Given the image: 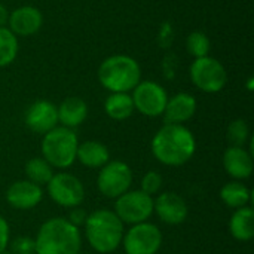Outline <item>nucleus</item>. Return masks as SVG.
I'll use <instances>...</instances> for the list:
<instances>
[{
    "mask_svg": "<svg viewBox=\"0 0 254 254\" xmlns=\"http://www.w3.org/2000/svg\"><path fill=\"white\" fill-rule=\"evenodd\" d=\"M196 150V141L185 125L165 124L152 140V153L164 165L180 167L186 164Z\"/></svg>",
    "mask_w": 254,
    "mask_h": 254,
    "instance_id": "f257e3e1",
    "label": "nucleus"
},
{
    "mask_svg": "<svg viewBox=\"0 0 254 254\" xmlns=\"http://www.w3.org/2000/svg\"><path fill=\"white\" fill-rule=\"evenodd\" d=\"M34 244L36 254H79L82 237L79 228L67 219L54 217L40 226Z\"/></svg>",
    "mask_w": 254,
    "mask_h": 254,
    "instance_id": "f03ea898",
    "label": "nucleus"
},
{
    "mask_svg": "<svg viewBox=\"0 0 254 254\" xmlns=\"http://www.w3.org/2000/svg\"><path fill=\"white\" fill-rule=\"evenodd\" d=\"M83 226L86 240L97 253H112L124 240V223L115 211L97 210L88 214Z\"/></svg>",
    "mask_w": 254,
    "mask_h": 254,
    "instance_id": "7ed1b4c3",
    "label": "nucleus"
},
{
    "mask_svg": "<svg viewBox=\"0 0 254 254\" xmlns=\"http://www.w3.org/2000/svg\"><path fill=\"white\" fill-rule=\"evenodd\" d=\"M98 80L110 92H131L141 80V68L129 55H112L100 64Z\"/></svg>",
    "mask_w": 254,
    "mask_h": 254,
    "instance_id": "20e7f679",
    "label": "nucleus"
},
{
    "mask_svg": "<svg viewBox=\"0 0 254 254\" xmlns=\"http://www.w3.org/2000/svg\"><path fill=\"white\" fill-rule=\"evenodd\" d=\"M77 146V135L73 129L65 127H55L43 135L42 155L52 168L64 170L74 164Z\"/></svg>",
    "mask_w": 254,
    "mask_h": 254,
    "instance_id": "39448f33",
    "label": "nucleus"
},
{
    "mask_svg": "<svg viewBox=\"0 0 254 254\" xmlns=\"http://www.w3.org/2000/svg\"><path fill=\"white\" fill-rule=\"evenodd\" d=\"M189 76L192 83L207 94L220 92L228 83V71L225 65L210 55L195 58L189 67Z\"/></svg>",
    "mask_w": 254,
    "mask_h": 254,
    "instance_id": "423d86ee",
    "label": "nucleus"
},
{
    "mask_svg": "<svg viewBox=\"0 0 254 254\" xmlns=\"http://www.w3.org/2000/svg\"><path fill=\"white\" fill-rule=\"evenodd\" d=\"M115 214L125 225L147 222L153 214V198L143 190H128L115 202Z\"/></svg>",
    "mask_w": 254,
    "mask_h": 254,
    "instance_id": "0eeeda50",
    "label": "nucleus"
},
{
    "mask_svg": "<svg viewBox=\"0 0 254 254\" xmlns=\"http://www.w3.org/2000/svg\"><path fill=\"white\" fill-rule=\"evenodd\" d=\"M131 92L134 109L138 113L147 118L162 116L168 101V94L162 85L155 80H140Z\"/></svg>",
    "mask_w": 254,
    "mask_h": 254,
    "instance_id": "6e6552de",
    "label": "nucleus"
},
{
    "mask_svg": "<svg viewBox=\"0 0 254 254\" xmlns=\"http://www.w3.org/2000/svg\"><path fill=\"white\" fill-rule=\"evenodd\" d=\"M131 183L132 171L122 161H109L104 167H101L97 179L98 190L110 199H116L128 192Z\"/></svg>",
    "mask_w": 254,
    "mask_h": 254,
    "instance_id": "1a4fd4ad",
    "label": "nucleus"
},
{
    "mask_svg": "<svg viewBox=\"0 0 254 254\" xmlns=\"http://www.w3.org/2000/svg\"><path fill=\"white\" fill-rule=\"evenodd\" d=\"M122 241L127 254H156L162 246V234L156 225L143 222L132 225Z\"/></svg>",
    "mask_w": 254,
    "mask_h": 254,
    "instance_id": "9d476101",
    "label": "nucleus"
},
{
    "mask_svg": "<svg viewBox=\"0 0 254 254\" xmlns=\"http://www.w3.org/2000/svg\"><path fill=\"white\" fill-rule=\"evenodd\" d=\"M46 186H48L49 198L61 207L74 208L79 207L85 199V188L82 182L73 174L68 173L54 174Z\"/></svg>",
    "mask_w": 254,
    "mask_h": 254,
    "instance_id": "9b49d317",
    "label": "nucleus"
},
{
    "mask_svg": "<svg viewBox=\"0 0 254 254\" xmlns=\"http://www.w3.org/2000/svg\"><path fill=\"white\" fill-rule=\"evenodd\" d=\"M43 24V15L42 12L31 4L19 6L9 12L7 19V28L16 36V37H28L36 34Z\"/></svg>",
    "mask_w": 254,
    "mask_h": 254,
    "instance_id": "f8f14e48",
    "label": "nucleus"
},
{
    "mask_svg": "<svg viewBox=\"0 0 254 254\" xmlns=\"http://www.w3.org/2000/svg\"><path fill=\"white\" fill-rule=\"evenodd\" d=\"M25 125L36 134H46L58 127L57 106L48 100L34 101L25 112Z\"/></svg>",
    "mask_w": 254,
    "mask_h": 254,
    "instance_id": "ddd939ff",
    "label": "nucleus"
},
{
    "mask_svg": "<svg viewBox=\"0 0 254 254\" xmlns=\"http://www.w3.org/2000/svg\"><path fill=\"white\" fill-rule=\"evenodd\" d=\"M153 213L167 225H180L188 217V204L180 195L164 192L153 199Z\"/></svg>",
    "mask_w": 254,
    "mask_h": 254,
    "instance_id": "4468645a",
    "label": "nucleus"
},
{
    "mask_svg": "<svg viewBox=\"0 0 254 254\" xmlns=\"http://www.w3.org/2000/svg\"><path fill=\"white\" fill-rule=\"evenodd\" d=\"M42 188L28 180H18L12 183L6 192L7 204L16 210H31L42 201Z\"/></svg>",
    "mask_w": 254,
    "mask_h": 254,
    "instance_id": "2eb2a0df",
    "label": "nucleus"
},
{
    "mask_svg": "<svg viewBox=\"0 0 254 254\" xmlns=\"http://www.w3.org/2000/svg\"><path fill=\"white\" fill-rule=\"evenodd\" d=\"M195 112H196L195 97L188 92H179L171 98L168 97L162 116L165 124L183 125L185 122L190 121L195 116Z\"/></svg>",
    "mask_w": 254,
    "mask_h": 254,
    "instance_id": "dca6fc26",
    "label": "nucleus"
},
{
    "mask_svg": "<svg viewBox=\"0 0 254 254\" xmlns=\"http://www.w3.org/2000/svg\"><path fill=\"white\" fill-rule=\"evenodd\" d=\"M223 167L235 180H246L253 174V155L244 147L229 146L223 153Z\"/></svg>",
    "mask_w": 254,
    "mask_h": 254,
    "instance_id": "f3484780",
    "label": "nucleus"
},
{
    "mask_svg": "<svg viewBox=\"0 0 254 254\" xmlns=\"http://www.w3.org/2000/svg\"><path fill=\"white\" fill-rule=\"evenodd\" d=\"M58 124L65 128H77L88 118V104L79 97H68L57 107Z\"/></svg>",
    "mask_w": 254,
    "mask_h": 254,
    "instance_id": "a211bd4d",
    "label": "nucleus"
},
{
    "mask_svg": "<svg viewBox=\"0 0 254 254\" xmlns=\"http://www.w3.org/2000/svg\"><path fill=\"white\" fill-rule=\"evenodd\" d=\"M76 159L88 168H101L110 161V153L103 143L91 140L77 146Z\"/></svg>",
    "mask_w": 254,
    "mask_h": 254,
    "instance_id": "6ab92c4d",
    "label": "nucleus"
},
{
    "mask_svg": "<svg viewBox=\"0 0 254 254\" xmlns=\"http://www.w3.org/2000/svg\"><path fill=\"white\" fill-rule=\"evenodd\" d=\"M229 231L232 237L238 241H250L254 237V211L252 207H243L238 208L231 222H229Z\"/></svg>",
    "mask_w": 254,
    "mask_h": 254,
    "instance_id": "aec40b11",
    "label": "nucleus"
},
{
    "mask_svg": "<svg viewBox=\"0 0 254 254\" xmlns=\"http://www.w3.org/2000/svg\"><path fill=\"white\" fill-rule=\"evenodd\" d=\"M134 103L129 92H110L104 101V112L115 121H125L134 113Z\"/></svg>",
    "mask_w": 254,
    "mask_h": 254,
    "instance_id": "412c9836",
    "label": "nucleus"
},
{
    "mask_svg": "<svg viewBox=\"0 0 254 254\" xmlns=\"http://www.w3.org/2000/svg\"><path fill=\"white\" fill-rule=\"evenodd\" d=\"M220 198L229 208L238 210V208L249 205V202L252 201V190L244 183L235 180V182L226 183L222 188Z\"/></svg>",
    "mask_w": 254,
    "mask_h": 254,
    "instance_id": "4be33fe9",
    "label": "nucleus"
},
{
    "mask_svg": "<svg viewBox=\"0 0 254 254\" xmlns=\"http://www.w3.org/2000/svg\"><path fill=\"white\" fill-rule=\"evenodd\" d=\"M25 176L28 182L37 186L48 185L54 176V168L43 158H33L25 164Z\"/></svg>",
    "mask_w": 254,
    "mask_h": 254,
    "instance_id": "5701e85b",
    "label": "nucleus"
},
{
    "mask_svg": "<svg viewBox=\"0 0 254 254\" xmlns=\"http://www.w3.org/2000/svg\"><path fill=\"white\" fill-rule=\"evenodd\" d=\"M18 37L7 28H0V67H6L16 60Z\"/></svg>",
    "mask_w": 254,
    "mask_h": 254,
    "instance_id": "b1692460",
    "label": "nucleus"
},
{
    "mask_svg": "<svg viewBox=\"0 0 254 254\" xmlns=\"http://www.w3.org/2000/svg\"><path fill=\"white\" fill-rule=\"evenodd\" d=\"M186 49L193 58H202L210 54L211 43L204 31H192L186 39Z\"/></svg>",
    "mask_w": 254,
    "mask_h": 254,
    "instance_id": "393cba45",
    "label": "nucleus"
},
{
    "mask_svg": "<svg viewBox=\"0 0 254 254\" xmlns=\"http://www.w3.org/2000/svg\"><path fill=\"white\" fill-rule=\"evenodd\" d=\"M226 138L231 146L244 147L246 143L250 140V128L244 119H235L229 124L226 131Z\"/></svg>",
    "mask_w": 254,
    "mask_h": 254,
    "instance_id": "a878e982",
    "label": "nucleus"
},
{
    "mask_svg": "<svg viewBox=\"0 0 254 254\" xmlns=\"http://www.w3.org/2000/svg\"><path fill=\"white\" fill-rule=\"evenodd\" d=\"M162 188V176L156 171H149L141 179V189L147 195H156Z\"/></svg>",
    "mask_w": 254,
    "mask_h": 254,
    "instance_id": "bb28decb",
    "label": "nucleus"
},
{
    "mask_svg": "<svg viewBox=\"0 0 254 254\" xmlns=\"http://www.w3.org/2000/svg\"><path fill=\"white\" fill-rule=\"evenodd\" d=\"M12 254H36L34 240L30 237H18L10 243Z\"/></svg>",
    "mask_w": 254,
    "mask_h": 254,
    "instance_id": "cd10ccee",
    "label": "nucleus"
},
{
    "mask_svg": "<svg viewBox=\"0 0 254 254\" xmlns=\"http://www.w3.org/2000/svg\"><path fill=\"white\" fill-rule=\"evenodd\" d=\"M10 240V229H9V223L6 222L4 217L0 216V254L3 253L7 246H9V241Z\"/></svg>",
    "mask_w": 254,
    "mask_h": 254,
    "instance_id": "c85d7f7f",
    "label": "nucleus"
},
{
    "mask_svg": "<svg viewBox=\"0 0 254 254\" xmlns=\"http://www.w3.org/2000/svg\"><path fill=\"white\" fill-rule=\"evenodd\" d=\"M86 219H88L86 211H85L83 208L74 207V208H71V211H70V214H68V219H67V220H68L71 225H74L76 228H79V226H83V225H85Z\"/></svg>",
    "mask_w": 254,
    "mask_h": 254,
    "instance_id": "c756f323",
    "label": "nucleus"
},
{
    "mask_svg": "<svg viewBox=\"0 0 254 254\" xmlns=\"http://www.w3.org/2000/svg\"><path fill=\"white\" fill-rule=\"evenodd\" d=\"M7 19H9V10L4 4L0 3V28L7 25Z\"/></svg>",
    "mask_w": 254,
    "mask_h": 254,
    "instance_id": "7c9ffc66",
    "label": "nucleus"
},
{
    "mask_svg": "<svg viewBox=\"0 0 254 254\" xmlns=\"http://www.w3.org/2000/svg\"><path fill=\"white\" fill-rule=\"evenodd\" d=\"M252 89H253V77L249 79V91H252Z\"/></svg>",
    "mask_w": 254,
    "mask_h": 254,
    "instance_id": "2f4dec72",
    "label": "nucleus"
}]
</instances>
